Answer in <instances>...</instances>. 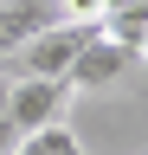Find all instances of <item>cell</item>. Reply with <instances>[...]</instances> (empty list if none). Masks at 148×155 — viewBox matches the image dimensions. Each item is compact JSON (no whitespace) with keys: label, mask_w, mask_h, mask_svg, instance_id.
Masks as SVG:
<instances>
[{"label":"cell","mask_w":148,"mask_h":155,"mask_svg":"<svg viewBox=\"0 0 148 155\" xmlns=\"http://www.w3.org/2000/svg\"><path fill=\"white\" fill-rule=\"evenodd\" d=\"M84 39H90L84 26H65V19H58V26H45L39 39H26L13 58H0V65H13L20 78H65V71H71V58L84 52Z\"/></svg>","instance_id":"cell-1"},{"label":"cell","mask_w":148,"mask_h":155,"mask_svg":"<svg viewBox=\"0 0 148 155\" xmlns=\"http://www.w3.org/2000/svg\"><path fill=\"white\" fill-rule=\"evenodd\" d=\"M65 97H71L65 78H13L7 84V116H13L20 136H32L45 123H65Z\"/></svg>","instance_id":"cell-2"},{"label":"cell","mask_w":148,"mask_h":155,"mask_svg":"<svg viewBox=\"0 0 148 155\" xmlns=\"http://www.w3.org/2000/svg\"><path fill=\"white\" fill-rule=\"evenodd\" d=\"M135 65H142V58L129 52V45H116V39H103V32H90V39H84V52L71 58L65 84H71V91H109V84H122Z\"/></svg>","instance_id":"cell-3"},{"label":"cell","mask_w":148,"mask_h":155,"mask_svg":"<svg viewBox=\"0 0 148 155\" xmlns=\"http://www.w3.org/2000/svg\"><path fill=\"white\" fill-rule=\"evenodd\" d=\"M45 26H58V0H0V58H13Z\"/></svg>","instance_id":"cell-4"},{"label":"cell","mask_w":148,"mask_h":155,"mask_svg":"<svg viewBox=\"0 0 148 155\" xmlns=\"http://www.w3.org/2000/svg\"><path fill=\"white\" fill-rule=\"evenodd\" d=\"M13 155H84V142H77L65 123H45V129L20 136V149H13Z\"/></svg>","instance_id":"cell-5"},{"label":"cell","mask_w":148,"mask_h":155,"mask_svg":"<svg viewBox=\"0 0 148 155\" xmlns=\"http://www.w3.org/2000/svg\"><path fill=\"white\" fill-rule=\"evenodd\" d=\"M13 149H20V129L7 116V84H0V155H13Z\"/></svg>","instance_id":"cell-6"},{"label":"cell","mask_w":148,"mask_h":155,"mask_svg":"<svg viewBox=\"0 0 148 155\" xmlns=\"http://www.w3.org/2000/svg\"><path fill=\"white\" fill-rule=\"evenodd\" d=\"M135 58H148V19H142V39H135Z\"/></svg>","instance_id":"cell-7"}]
</instances>
